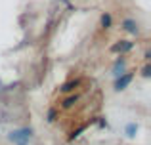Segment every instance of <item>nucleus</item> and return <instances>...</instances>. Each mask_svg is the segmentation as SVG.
Here are the masks:
<instances>
[{"label":"nucleus","mask_w":151,"mask_h":145,"mask_svg":"<svg viewBox=\"0 0 151 145\" xmlns=\"http://www.w3.org/2000/svg\"><path fill=\"white\" fill-rule=\"evenodd\" d=\"M31 138H33V130L31 128H19V130H14L8 134V139L15 145H29Z\"/></svg>","instance_id":"obj_1"},{"label":"nucleus","mask_w":151,"mask_h":145,"mask_svg":"<svg viewBox=\"0 0 151 145\" xmlns=\"http://www.w3.org/2000/svg\"><path fill=\"white\" fill-rule=\"evenodd\" d=\"M132 78H134V74H132V73H122L121 76H117V80H115V90H117V92L124 90L126 86L132 82Z\"/></svg>","instance_id":"obj_2"},{"label":"nucleus","mask_w":151,"mask_h":145,"mask_svg":"<svg viewBox=\"0 0 151 145\" xmlns=\"http://www.w3.org/2000/svg\"><path fill=\"white\" fill-rule=\"evenodd\" d=\"M121 27L126 31V33H130V34H138V33H140V29H138V23L134 21V19H122Z\"/></svg>","instance_id":"obj_3"},{"label":"nucleus","mask_w":151,"mask_h":145,"mask_svg":"<svg viewBox=\"0 0 151 145\" xmlns=\"http://www.w3.org/2000/svg\"><path fill=\"white\" fill-rule=\"evenodd\" d=\"M134 48V44L132 42H128V40H121V42H117V44L113 46V52H117V54H124V52H128V50H132Z\"/></svg>","instance_id":"obj_4"},{"label":"nucleus","mask_w":151,"mask_h":145,"mask_svg":"<svg viewBox=\"0 0 151 145\" xmlns=\"http://www.w3.org/2000/svg\"><path fill=\"white\" fill-rule=\"evenodd\" d=\"M124 69H126L124 57H119V59L115 61V65H113V74H115V76H121V74L124 73Z\"/></svg>","instance_id":"obj_5"},{"label":"nucleus","mask_w":151,"mask_h":145,"mask_svg":"<svg viewBox=\"0 0 151 145\" xmlns=\"http://www.w3.org/2000/svg\"><path fill=\"white\" fill-rule=\"evenodd\" d=\"M111 25H113V17H111L109 11H105L101 15V29H111Z\"/></svg>","instance_id":"obj_6"},{"label":"nucleus","mask_w":151,"mask_h":145,"mask_svg":"<svg viewBox=\"0 0 151 145\" xmlns=\"http://www.w3.org/2000/svg\"><path fill=\"white\" fill-rule=\"evenodd\" d=\"M124 132H126L128 138H134V136L138 134V124L136 122H128V124H126V128H124Z\"/></svg>","instance_id":"obj_7"},{"label":"nucleus","mask_w":151,"mask_h":145,"mask_svg":"<svg viewBox=\"0 0 151 145\" xmlns=\"http://www.w3.org/2000/svg\"><path fill=\"white\" fill-rule=\"evenodd\" d=\"M77 84H78V80H71V82H67V84H63L61 90H63V92H71V90L77 88Z\"/></svg>","instance_id":"obj_8"},{"label":"nucleus","mask_w":151,"mask_h":145,"mask_svg":"<svg viewBox=\"0 0 151 145\" xmlns=\"http://www.w3.org/2000/svg\"><path fill=\"white\" fill-rule=\"evenodd\" d=\"M77 99H78V96H71V97H67V99L63 101V107H71L73 103H77Z\"/></svg>","instance_id":"obj_9"},{"label":"nucleus","mask_w":151,"mask_h":145,"mask_svg":"<svg viewBox=\"0 0 151 145\" xmlns=\"http://www.w3.org/2000/svg\"><path fill=\"white\" fill-rule=\"evenodd\" d=\"M55 115H58V113H55V109H50V113H48V122H54V120H55Z\"/></svg>","instance_id":"obj_10"},{"label":"nucleus","mask_w":151,"mask_h":145,"mask_svg":"<svg viewBox=\"0 0 151 145\" xmlns=\"http://www.w3.org/2000/svg\"><path fill=\"white\" fill-rule=\"evenodd\" d=\"M142 74H144L145 78H147L149 74H151V67H149V65H145V67H144V71H142Z\"/></svg>","instance_id":"obj_11"}]
</instances>
